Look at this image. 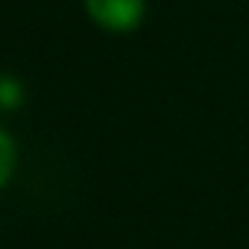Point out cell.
Segmentation results:
<instances>
[{
    "label": "cell",
    "instance_id": "6da1fadb",
    "mask_svg": "<svg viewBox=\"0 0 249 249\" xmlns=\"http://www.w3.org/2000/svg\"><path fill=\"white\" fill-rule=\"evenodd\" d=\"M88 15L111 33H129L141 24L147 0H85Z\"/></svg>",
    "mask_w": 249,
    "mask_h": 249
},
{
    "label": "cell",
    "instance_id": "7a4b0ae2",
    "mask_svg": "<svg viewBox=\"0 0 249 249\" xmlns=\"http://www.w3.org/2000/svg\"><path fill=\"white\" fill-rule=\"evenodd\" d=\"M12 170H15V144L3 129H0V188L9 182Z\"/></svg>",
    "mask_w": 249,
    "mask_h": 249
}]
</instances>
